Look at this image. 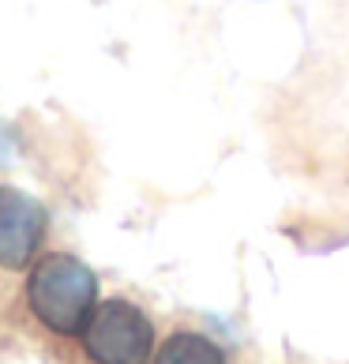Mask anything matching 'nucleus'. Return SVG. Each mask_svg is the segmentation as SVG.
I'll return each instance as SVG.
<instances>
[{"instance_id": "f257e3e1", "label": "nucleus", "mask_w": 349, "mask_h": 364, "mask_svg": "<svg viewBox=\"0 0 349 364\" xmlns=\"http://www.w3.org/2000/svg\"><path fill=\"white\" fill-rule=\"evenodd\" d=\"M26 304L53 334H83L98 308V278L75 255L53 252L38 259L26 278Z\"/></svg>"}, {"instance_id": "f03ea898", "label": "nucleus", "mask_w": 349, "mask_h": 364, "mask_svg": "<svg viewBox=\"0 0 349 364\" xmlns=\"http://www.w3.org/2000/svg\"><path fill=\"white\" fill-rule=\"evenodd\" d=\"M83 349L94 364H154V323L131 301H105L83 327Z\"/></svg>"}, {"instance_id": "7ed1b4c3", "label": "nucleus", "mask_w": 349, "mask_h": 364, "mask_svg": "<svg viewBox=\"0 0 349 364\" xmlns=\"http://www.w3.org/2000/svg\"><path fill=\"white\" fill-rule=\"evenodd\" d=\"M45 237V207L11 184H0V267L23 271Z\"/></svg>"}, {"instance_id": "20e7f679", "label": "nucleus", "mask_w": 349, "mask_h": 364, "mask_svg": "<svg viewBox=\"0 0 349 364\" xmlns=\"http://www.w3.org/2000/svg\"><path fill=\"white\" fill-rule=\"evenodd\" d=\"M154 364H230L218 342H210L199 331H177L154 353Z\"/></svg>"}, {"instance_id": "39448f33", "label": "nucleus", "mask_w": 349, "mask_h": 364, "mask_svg": "<svg viewBox=\"0 0 349 364\" xmlns=\"http://www.w3.org/2000/svg\"><path fill=\"white\" fill-rule=\"evenodd\" d=\"M16 161V136H11V128L0 120V166H11Z\"/></svg>"}]
</instances>
